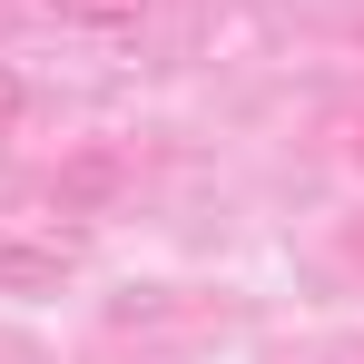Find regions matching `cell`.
<instances>
[{
  "label": "cell",
  "instance_id": "1",
  "mask_svg": "<svg viewBox=\"0 0 364 364\" xmlns=\"http://www.w3.org/2000/svg\"><path fill=\"white\" fill-rule=\"evenodd\" d=\"M60 286H69V246L0 237V296H60Z\"/></svg>",
  "mask_w": 364,
  "mask_h": 364
},
{
  "label": "cell",
  "instance_id": "2",
  "mask_svg": "<svg viewBox=\"0 0 364 364\" xmlns=\"http://www.w3.org/2000/svg\"><path fill=\"white\" fill-rule=\"evenodd\" d=\"M50 20H69V30H138L148 0H50Z\"/></svg>",
  "mask_w": 364,
  "mask_h": 364
},
{
  "label": "cell",
  "instance_id": "3",
  "mask_svg": "<svg viewBox=\"0 0 364 364\" xmlns=\"http://www.w3.org/2000/svg\"><path fill=\"white\" fill-rule=\"evenodd\" d=\"M20 109H30V89H20V69H0V128L20 119Z\"/></svg>",
  "mask_w": 364,
  "mask_h": 364
}]
</instances>
